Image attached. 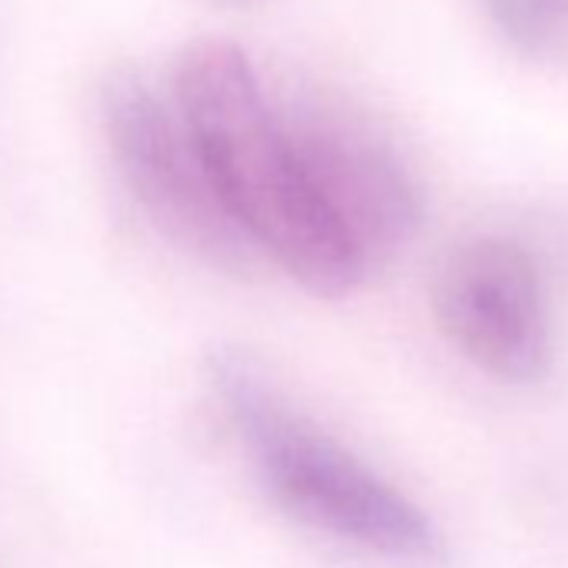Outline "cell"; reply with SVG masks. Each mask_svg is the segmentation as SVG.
<instances>
[{
  "label": "cell",
  "mask_w": 568,
  "mask_h": 568,
  "mask_svg": "<svg viewBox=\"0 0 568 568\" xmlns=\"http://www.w3.org/2000/svg\"><path fill=\"white\" fill-rule=\"evenodd\" d=\"M174 108L194 151L257 254H271L315 295H345L368 277L305 184L277 104L247 54L201 38L174 68Z\"/></svg>",
  "instance_id": "cell-1"
},
{
  "label": "cell",
  "mask_w": 568,
  "mask_h": 568,
  "mask_svg": "<svg viewBox=\"0 0 568 568\" xmlns=\"http://www.w3.org/2000/svg\"><path fill=\"white\" fill-rule=\"evenodd\" d=\"M214 388L264 488L295 518L388 558L438 555L428 515L295 412L247 358L217 355Z\"/></svg>",
  "instance_id": "cell-2"
},
{
  "label": "cell",
  "mask_w": 568,
  "mask_h": 568,
  "mask_svg": "<svg viewBox=\"0 0 568 568\" xmlns=\"http://www.w3.org/2000/svg\"><path fill=\"white\" fill-rule=\"evenodd\" d=\"M101 118L114 164L161 237L214 271L247 274L257 251L221 204L178 108L118 71L104 81Z\"/></svg>",
  "instance_id": "cell-3"
},
{
  "label": "cell",
  "mask_w": 568,
  "mask_h": 568,
  "mask_svg": "<svg viewBox=\"0 0 568 568\" xmlns=\"http://www.w3.org/2000/svg\"><path fill=\"white\" fill-rule=\"evenodd\" d=\"M277 111L308 191L365 274L388 264L412 241L422 217L405 161L382 134L335 104L298 98L277 104Z\"/></svg>",
  "instance_id": "cell-4"
},
{
  "label": "cell",
  "mask_w": 568,
  "mask_h": 568,
  "mask_svg": "<svg viewBox=\"0 0 568 568\" xmlns=\"http://www.w3.org/2000/svg\"><path fill=\"white\" fill-rule=\"evenodd\" d=\"M442 335L498 382H535L548 365V315L535 257L511 237L458 244L435 271Z\"/></svg>",
  "instance_id": "cell-5"
},
{
  "label": "cell",
  "mask_w": 568,
  "mask_h": 568,
  "mask_svg": "<svg viewBox=\"0 0 568 568\" xmlns=\"http://www.w3.org/2000/svg\"><path fill=\"white\" fill-rule=\"evenodd\" d=\"M491 18L515 48L538 54L568 31V0H491Z\"/></svg>",
  "instance_id": "cell-6"
}]
</instances>
